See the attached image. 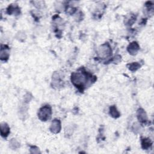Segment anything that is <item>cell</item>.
I'll return each instance as SVG.
<instances>
[{"mask_svg": "<svg viewBox=\"0 0 154 154\" xmlns=\"http://www.w3.org/2000/svg\"><path fill=\"white\" fill-rule=\"evenodd\" d=\"M71 81L76 88H83L87 81V76L83 72H75L72 74Z\"/></svg>", "mask_w": 154, "mask_h": 154, "instance_id": "obj_1", "label": "cell"}, {"mask_svg": "<svg viewBox=\"0 0 154 154\" xmlns=\"http://www.w3.org/2000/svg\"><path fill=\"white\" fill-rule=\"evenodd\" d=\"M51 108L49 105H46L41 108L38 111V117L42 121H46L51 116Z\"/></svg>", "mask_w": 154, "mask_h": 154, "instance_id": "obj_2", "label": "cell"}, {"mask_svg": "<svg viewBox=\"0 0 154 154\" xmlns=\"http://www.w3.org/2000/svg\"><path fill=\"white\" fill-rule=\"evenodd\" d=\"M111 53V48L108 44L102 45L99 49V54L102 57H107Z\"/></svg>", "mask_w": 154, "mask_h": 154, "instance_id": "obj_3", "label": "cell"}, {"mask_svg": "<svg viewBox=\"0 0 154 154\" xmlns=\"http://www.w3.org/2000/svg\"><path fill=\"white\" fill-rule=\"evenodd\" d=\"M61 130V123L59 120H54L51 125L50 130L53 133L59 132Z\"/></svg>", "mask_w": 154, "mask_h": 154, "instance_id": "obj_4", "label": "cell"}, {"mask_svg": "<svg viewBox=\"0 0 154 154\" xmlns=\"http://www.w3.org/2000/svg\"><path fill=\"white\" fill-rule=\"evenodd\" d=\"M140 49V46L139 45V44L136 42H132L131 44H130V45L128 47V51L130 52V54L131 55H136L138 51Z\"/></svg>", "mask_w": 154, "mask_h": 154, "instance_id": "obj_5", "label": "cell"}, {"mask_svg": "<svg viewBox=\"0 0 154 154\" xmlns=\"http://www.w3.org/2000/svg\"><path fill=\"white\" fill-rule=\"evenodd\" d=\"M137 118L141 122H145L148 120L146 113L143 109H139L137 111Z\"/></svg>", "mask_w": 154, "mask_h": 154, "instance_id": "obj_6", "label": "cell"}, {"mask_svg": "<svg viewBox=\"0 0 154 154\" xmlns=\"http://www.w3.org/2000/svg\"><path fill=\"white\" fill-rule=\"evenodd\" d=\"M10 133V128L8 125L6 123H2L1 124V134L3 137H6Z\"/></svg>", "mask_w": 154, "mask_h": 154, "instance_id": "obj_7", "label": "cell"}, {"mask_svg": "<svg viewBox=\"0 0 154 154\" xmlns=\"http://www.w3.org/2000/svg\"><path fill=\"white\" fill-rule=\"evenodd\" d=\"M110 113L111 116L114 118H118L120 116V113L118 111L115 106H112V107H110Z\"/></svg>", "mask_w": 154, "mask_h": 154, "instance_id": "obj_8", "label": "cell"}, {"mask_svg": "<svg viewBox=\"0 0 154 154\" xmlns=\"http://www.w3.org/2000/svg\"><path fill=\"white\" fill-rule=\"evenodd\" d=\"M128 68L130 71L134 72V71H136L137 70H138L140 67V64L137 62L136 63H132L129 64L128 65Z\"/></svg>", "mask_w": 154, "mask_h": 154, "instance_id": "obj_9", "label": "cell"}, {"mask_svg": "<svg viewBox=\"0 0 154 154\" xmlns=\"http://www.w3.org/2000/svg\"><path fill=\"white\" fill-rule=\"evenodd\" d=\"M8 50L7 48H4L2 47L1 48V59L3 60H6L7 59L8 57Z\"/></svg>", "mask_w": 154, "mask_h": 154, "instance_id": "obj_10", "label": "cell"}, {"mask_svg": "<svg viewBox=\"0 0 154 154\" xmlns=\"http://www.w3.org/2000/svg\"><path fill=\"white\" fill-rule=\"evenodd\" d=\"M19 146H20L19 143L15 139H12L10 142V148H12V149H16L19 148Z\"/></svg>", "mask_w": 154, "mask_h": 154, "instance_id": "obj_11", "label": "cell"}, {"mask_svg": "<svg viewBox=\"0 0 154 154\" xmlns=\"http://www.w3.org/2000/svg\"><path fill=\"white\" fill-rule=\"evenodd\" d=\"M141 144H142V147H143V148L146 149H148L151 146L152 143L150 141V140L144 139L142 140Z\"/></svg>", "mask_w": 154, "mask_h": 154, "instance_id": "obj_12", "label": "cell"}, {"mask_svg": "<svg viewBox=\"0 0 154 154\" xmlns=\"http://www.w3.org/2000/svg\"><path fill=\"white\" fill-rule=\"evenodd\" d=\"M38 149L36 147H32L31 148V153H38V152L37 151H36V150H38Z\"/></svg>", "mask_w": 154, "mask_h": 154, "instance_id": "obj_13", "label": "cell"}]
</instances>
